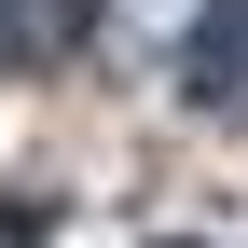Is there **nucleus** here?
Masks as SVG:
<instances>
[{"label":"nucleus","instance_id":"2","mask_svg":"<svg viewBox=\"0 0 248 248\" xmlns=\"http://www.w3.org/2000/svg\"><path fill=\"white\" fill-rule=\"evenodd\" d=\"M83 42H97V0H0V55L14 69H55Z\"/></svg>","mask_w":248,"mask_h":248},{"label":"nucleus","instance_id":"1","mask_svg":"<svg viewBox=\"0 0 248 248\" xmlns=\"http://www.w3.org/2000/svg\"><path fill=\"white\" fill-rule=\"evenodd\" d=\"M179 97H193V110H248V0H193Z\"/></svg>","mask_w":248,"mask_h":248}]
</instances>
